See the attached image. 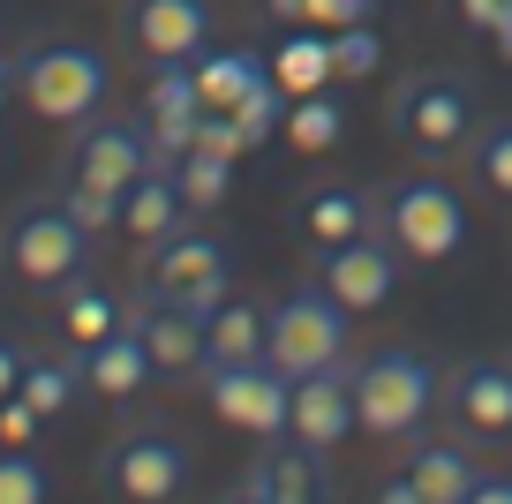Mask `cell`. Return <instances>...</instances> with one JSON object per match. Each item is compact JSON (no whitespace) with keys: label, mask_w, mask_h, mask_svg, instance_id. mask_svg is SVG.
Segmentation results:
<instances>
[{"label":"cell","mask_w":512,"mask_h":504,"mask_svg":"<svg viewBox=\"0 0 512 504\" xmlns=\"http://www.w3.org/2000/svg\"><path fill=\"white\" fill-rule=\"evenodd\" d=\"M0 264L31 294H68L83 279V264H91V234L68 219V204H23L0 226Z\"/></svg>","instance_id":"1"},{"label":"cell","mask_w":512,"mask_h":504,"mask_svg":"<svg viewBox=\"0 0 512 504\" xmlns=\"http://www.w3.org/2000/svg\"><path fill=\"white\" fill-rule=\"evenodd\" d=\"M16 91L38 121H76L83 128L106 106V61L91 46H76V38H53V46H31L16 61Z\"/></svg>","instance_id":"2"},{"label":"cell","mask_w":512,"mask_h":504,"mask_svg":"<svg viewBox=\"0 0 512 504\" xmlns=\"http://www.w3.org/2000/svg\"><path fill=\"white\" fill-rule=\"evenodd\" d=\"M354 407H362V429L377 444L392 437H415L422 422H430L437 407V369L422 362V354H369L362 369H354Z\"/></svg>","instance_id":"3"},{"label":"cell","mask_w":512,"mask_h":504,"mask_svg":"<svg viewBox=\"0 0 512 504\" xmlns=\"http://www.w3.org/2000/svg\"><path fill=\"white\" fill-rule=\"evenodd\" d=\"M347 301L332 294V286H294L287 301L272 309V339H264V362L279 369V377H309V369L339 362L347 354Z\"/></svg>","instance_id":"4"},{"label":"cell","mask_w":512,"mask_h":504,"mask_svg":"<svg viewBox=\"0 0 512 504\" xmlns=\"http://www.w3.org/2000/svg\"><path fill=\"white\" fill-rule=\"evenodd\" d=\"M384 234L392 249L415 256V264H445V256L467 249V204L460 189H445L437 174H415L384 196Z\"/></svg>","instance_id":"5"},{"label":"cell","mask_w":512,"mask_h":504,"mask_svg":"<svg viewBox=\"0 0 512 504\" xmlns=\"http://www.w3.org/2000/svg\"><path fill=\"white\" fill-rule=\"evenodd\" d=\"M204 407L219 414L226 429L272 444V437H287L294 377H279L272 362H204Z\"/></svg>","instance_id":"6"},{"label":"cell","mask_w":512,"mask_h":504,"mask_svg":"<svg viewBox=\"0 0 512 504\" xmlns=\"http://www.w3.org/2000/svg\"><path fill=\"white\" fill-rule=\"evenodd\" d=\"M189 467L196 459H189L181 437H166V429H128V437L98 459V482H106L113 497H128V504H166V497L189 489Z\"/></svg>","instance_id":"7"},{"label":"cell","mask_w":512,"mask_h":504,"mask_svg":"<svg viewBox=\"0 0 512 504\" xmlns=\"http://www.w3.org/2000/svg\"><path fill=\"white\" fill-rule=\"evenodd\" d=\"M144 286H151V294L189 301V309H219V301L234 294V264H226V249H219L211 234H196V226H174V234L151 249Z\"/></svg>","instance_id":"8"},{"label":"cell","mask_w":512,"mask_h":504,"mask_svg":"<svg viewBox=\"0 0 512 504\" xmlns=\"http://www.w3.org/2000/svg\"><path fill=\"white\" fill-rule=\"evenodd\" d=\"M392 128H400L415 151L445 158V151H460V143L475 136V91H467L460 76H415V83H400Z\"/></svg>","instance_id":"9"},{"label":"cell","mask_w":512,"mask_h":504,"mask_svg":"<svg viewBox=\"0 0 512 504\" xmlns=\"http://www.w3.org/2000/svg\"><path fill=\"white\" fill-rule=\"evenodd\" d=\"M362 429V407H354V362L339 354V362L309 369V377H294V414H287V437L309 444V452H339V444Z\"/></svg>","instance_id":"10"},{"label":"cell","mask_w":512,"mask_h":504,"mask_svg":"<svg viewBox=\"0 0 512 504\" xmlns=\"http://www.w3.org/2000/svg\"><path fill=\"white\" fill-rule=\"evenodd\" d=\"M121 46L136 61H196L211 46V0H121Z\"/></svg>","instance_id":"11"},{"label":"cell","mask_w":512,"mask_h":504,"mask_svg":"<svg viewBox=\"0 0 512 504\" xmlns=\"http://www.w3.org/2000/svg\"><path fill=\"white\" fill-rule=\"evenodd\" d=\"M128 324H136V339H144V354H151V377H174V384L204 377V309L144 286V301L128 309Z\"/></svg>","instance_id":"12"},{"label":"cell","mask_w":512,"mask_h":504,"mask_svg":"<svg viewBox=\"0 0 512 504\" xmlns=\"http://www.w3.org/2000/svg\"><path fill=\"white\" fill-rule=\"evenodd\" d=\"M144 166H151L144 121H121V113H106V106L83 121L76 151H68V181H91V189H113V196H121L128 181L144 174Z\"/></svg>","instance_id":"13"},{"label":"cell","mask_w":512,"mask_h":504,"mask_svg":"<svg viewBox=\"0 0 512 504\" xmlns=\"http://www.w3.org/2000/svg\"><path fill=\"white\" fill-rule=\"evenodd\" d=\"M324 286H332L354 316L384 309V301L400 294V249H392V234H362V241L324 249Z\"/></svg>","instance_id":"14"},{"label":"cell","mask_w":512,"mask_h":504,"mask_svg":"<svg viewBox=\"0 0 512 504\" xmlns=\"http://www.w3.org/2000/svg\"><path fill=\"white\" fill-rule=\"evenodd\" d=\"M475 452L467 444H452V437H430V444H415L407 452V467L384 482V497L392 504H467V489H475Z\"/></svg>","instance_id":"15"},{"label":"cell","mask_w":512,"mask_h":504,"mask_svg":"<svg viewBox=\"0 0 512 504\" xmlns=\"http://www.w3.org/2000/svg\"><path fill=\"white\" fill-rule=\"evenodd\" d=\"M324 452H309V444H264V459H256V474H241L234 482V504H309L324 489V467H317Z\"/></svg>","instance_id":"16"},{"label":"cell","mask_w":512,"mask_h":504,"mask_svg":"<svg viewBox=\"0 0 512 504\" xmlns=\"http://www.w3.org/2000/svg\"><path fill=\"white\" fill-rule=\"evenodd\" d=\"M452 414L475 437H512V362H497V354L460 362L452 369Z\"/></svg>","instance_id":"17"},{"label":"cell","mask_w":512,"mask_h":504,"mask_svg":"<svg viewBox=\"0 0 512 504\" xmlns=\"http://www.w3.org/2000/svg\"><path fill=\"white\" fill-rule=\"evenodd\" d=\"M181 219H189V196H181L174 166H144V174L121 189V234H136L144 249H159Z\"/></svg>","instance_id":"18"},{"label":"cell","mask_w":512,"mask_h":504,"mask_svg":"<svg viewBox=\"0 0 512 504\" xmlns=\"http://www.w3.org/2000/svg\"><path fill=\"white\" fill-rule=\"evenodd\" d=\"M83 384H91L98 399H113V407H128V399L144 392L151 354H144V339H136V324H121V331H106V339L83 347Z\"/></svg>","instance_id":"19"},{"label":"cell","mask_w":512,"mask_h":504,"mask_svg":"<svg viewBox=\"0 0 512 504\" xmlns=\"http://www.w3.org/2000/svg\"><path fill=\"white\" fill-rule=\"evenodd\" d=\"M264 339H272V309H256L241 294L204 309V362H264Z\"/></svg>","instance_id":"20"},{"label":"cell","mask_w":512,"mask_h":504,"mask_svg":"<svg viewBox=\"0 0 512 504\" xmlns=\"http://www.w3.org/2000/svg\"><path fill=\"white\" fill-rule=\"evenodd\" d=\"M302 234L317 249H339V241H362L377 234V204L362 189H309L302 196Z\"/></svg>","instance_id":"21"},{"label":"cell","mask_w":512,"mask_h":504,"mask_svg":"<svg viewBox=\"0 0 512 504\" xmlns=\"http://www.w3.org/2000/svg\"><path fill=\"white\" fill-rule=\"evenodd\" d=\"M76 392H83V354H23V384H16V399H31L46 422L76 407Z\"/></svg>","instance_id":"22"},{"label":"cell","mask_w":512,"mask_h":504,"mask_svg":"<svg viewBox=\"0 0 512 504\" xmlns=\"http://www.w3.org/2000/svg\"><path fill=\"white\" fill-rule=\"evenodd\" d=\"M279 136H287L294 151H309V158H317V151H339V143H347V106H339L332 91H302V98L287 106V128H279Z\"/></svg>","instance_id":"23"},{"label":"cell","mask_w":512,"mask_h":504,"mask_svg":"<svg viewBox=\"0 0 512 504\" xmlns=\"http://www.w3.org/2000/svg\"><path fill=\"white\" fill-rule=\"evenodd\" d=\"M256 76H264V61H256V53H241V46L196 53V91H204V106H226V113H234L241 98L256 91Z\"/></svg>","instance_id":"24"},{"label":"cell","mask_w":512,"mask_h":504,"mask_svg":"<svg viewBox=\"0 0 512 504\" xmlns=\"http://www.w3.org/2000/svg\"><path fill=\"white\" fill-rule=\"evenodd\" d=\"M272 76L287 83L294 98H302V91H324V83L339 76V68H332V31H294L287 46L272 53Z\"/></svg>","instance_id":"25"},{"label":"cell","mask_w":512,"mask_h":504,"mask_svg":"<svg viewBox=\"0 0 512 504\" xmlns=\"http://www.w3.org/2000/svg\"><path fill=\"white\" fill-rule=\"evenodd\" d=\"M204 91H196V61H159V76L144 83V121H196Z\"/></svg>","instance_id":"26"},{"label":"cell","mask_w":512,"mask_h":504,"mask_svg":"<svg viewBox=\"0 0 512 504\" xmlns=\"http://www.w3.org/2000/svg\"><path fill=\"white\" fill-rule=\"evenodd\" d=\"M287 106H294V91H287V83H279V76H256V91L234 106L241 143H249V151H264V143H272L279 128H287Z\"/></svg>","instance_id":"27"},{"label":"cell","mask_w":512,"mask_h":504,"mask_svg":"<svg viewBox=\"0 0 512 504\" xmlns=\"http://www.w3.org/2000/svg\"><path fill=\"white\" fill-rule=\"evenodd\" d=\"M128 316L113 309V294H98V286H68L61 301V331H68V347H91V339H106V331H121Z\"/></svg>","instance_id":"28"},{"label":"cell","mask_w":512,"mask_h":504,"mask_svg":"<svg viewBox=\"0 0 512 504\" xmlns=\"http://www.w3.org/2000/svg\"><path fill=\"white\" fill-rule=\"evenodd\" d=\"M53 497V467L38 459V444H8L0 452V504H46Z\"/></svg>","instance_id":"29"},{"label":"cell","mask_w":512,"mask_h":504,"mask_svg":"<svg viewBox=\"0 0 512 504\" xmlns=\"http://www.w3.org/2000/svg\"><path fill=\"white\" fill-rule=\"evenodd\" d=\"M174 174H181V196H189V211H219V204H226V189H234V158H219V151H189Z\"/></svg>","instance_id":"30"},{"label":"cell","mask_w":512,"mask_h":504,"mask_svg":"<svg viewBox=\"0 0 512 504\" xmlns=\"http://www.w3.org/2000/svg\"><path fill=\"white\" fill-rule=\"evenodd\" d=\"M377 61H384V38L369 31V23H347V31H332V68H339V83L377 76Z\"/></svg>","instance_id":"31"},{"label":"cell","mask_w":512,"mask_h":504,"mask_svg":"<svg viewBox=\"0 0 512 504\" xmlns=\"http://www.w3.org/2000/svg\"><path fill=\"white\" fill-rule=\"evenodd\" d=\"M475 181L490 196H512V121H497V128L475 136Z\"/></svg>","instance_id":"32"},{"label":"cell","mask_w":512,"mask_h":504,"mask_svg":"<svg viewBox=\"0 0 512 504\" xmlns=\"http://www.w3.org/2000/svg\"><path fill=\"white\" fill-rule=\"evenodd\" d=\"M68 219L83 226V234H106V226H121V196L113 189H91V181H68Z\"/></svg>","instance_id":"33"},{"label":"cell","mask_w":512,"mask_h":504,"mask_svg":"<svg viewBox=\"0 0 512 504\" xmlns=\"http://www.w3.org/2000/svg\"><path fill=\"white\" fill-rule=\"evenodd\" d=\"M144 151L151 166H181L196 151V121H144Z\"/></svg>","instance_id":"34"},{"label":"cell","mask_w":512,"mask_h":504,"mask_svg":"<svg viewBox=\"0 0 512 504\" xmlns=\"http://www.w3.org/2000/svg\"><path fill=\"white\" fill-rule=\"evenodd\" d=\"M369 16H377V0H309L302 23H317V31H347V23H369Z\"/></svg>","instance_id":"35"},{"label":"cell","mask_w":512,"mask_h":504,"mask_svg":"<svg viewBox=\"0 0 512 504\" xmlns=\"http://www.w3.org/2000/svg\"><path fill=\"white\" fill-rule=\"evenodd\" d=\"M38 429H46V414L31 399H0V444H38Z\"/></svg>","instance_id":"36"},{"label":"cell","mask_w":512,"mask_h":504,"mask_svg":"<svg viewBox=\"0 0 512 504\" xmlns=\"http://www.w3.org/2000/svg\"><path fill=\"white\" fill-rule=\"evenodd\" d=\"M467 504H512V474H475Z\"/></svg>","instance_id":"37"},{"label":"cell","mask_w":512,"mask_h":504,"mask_svg":"<svg viewBox=\"0 0 512 504\" xmlns=\"http://www.w3.org/2000/svg\"><path fill=\"white\" fill-rule=\"evenodd\" d=\"M16 384H23V347L0 339V399H16Z\"/></svg>","instance_id":"38"},{"label":"cell","mask_w":512,"mask_h":504,"mask_svg":"<svg viewBox=\"0 0 512 504\" xmlns=\"http://www.w3.org/2000/svg\"><path fill=\"white\" fill-rule=\"evenodd\" d=\"M460 16H467V23H475V31H490V23H497V16H505V0H460Z\"/></svg>","instance_id":"39"},{"label":"cell","mask_w":512,"mask_h":504,"mask_svg":"<svg viewBox=\"0 0 512 504\" xmlns=\"http://www.w3.org/2000/svg\"><path fill=\"white\" fill-rule=\"evenodd\" d=\"M264 16H279V23H302V16H309V0H264Z\"/></svg>","instance_id":"40"},{"label":"cell","mask_w":512,"mask_h":504,"mask_svg":"<svg viewBox=\"0 0 512 504\" xmlns=\"http://www.w3.org/2000/svg\"><path fill=\"white\" fill-rule=\"evenodd\" d=\"M490 38H497V53H505V61H512V0H505V16L490 23Z\"/></svg>","instance_id":"41"},{"label":"cell","mask_w":512,"mask_h":504,"mask_svg":"<svg viewBox=\"0 0 512 504\" xmlns=\"http://www.w3.org/2000/svg\"><path fill=\"white\" fill-rule=\"evenodd\" d=\"M8 98H16V61L0 53V113H8Z\"/></svg>","instance_id":"42"}]
</instances>
